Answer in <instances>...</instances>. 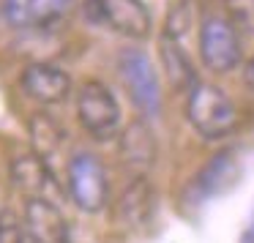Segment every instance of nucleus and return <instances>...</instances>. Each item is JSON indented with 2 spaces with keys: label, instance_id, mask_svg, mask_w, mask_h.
Here are the masks:
<instances>
[{
  "label": "nucleus",
  "instance_id": "obj_16",
  "mask_svg": "<svg viewBox=\"0 0 254 243\" xmlns=\"http://www.w3.org/2000/svg\"><path fill=\"white\" fill-rule=\"evenodd\" d=\"M224 17L241 36H254V0H224Z\"/></svg>",
  "mask_w": 254,
  "mask_h": 243
},
{
  "label": "nucleus",
  "instance_id": "obj_20",
  "mask_svg": "<svg viewBox=\"0 0 254 243\" xmlns=\"http://www.w3.org/2000/svg\"><path fill=\"white\" fill-rule=\"evenodd\" d=\"M17 243H39V241H36L33 235H28V232H22V238H19Z\"/></svg>",
  "mask_w": 254,
  "mask_h": 243
},
{
  "label": "nucleus",
  "instance_id": "obj_4",
  "mask_svg": "<svg viewBox=\"0 0 254 243\" xmlns=\"http://www.w3.org/2000/svg\"><path fill=\"white\" fill-rule=\"evenodd\" d=\"M197 47H199V58H202L205 68H210L216 74L232 71L243 61L241 33L232 28V22L224 14H208L199 22Z\"/></svg>",
  "mask_w": 254,
  "mask_h": 243
},
{
  "label": "nucleus",
  "instance_id": "obj_1",
  "mask_svg": "<svg viewBox=\"0 0 254 243\" xmlns=\"http://www.w3.org/2000/svg\"><path fill=\"white\" fill-rule=\"evenodd\" d=\"M186 118L199 137L219 139V137H227L235 128L238 110L232 104V99L221 88L208 85V82H197L189 90Z\"/></svg>",
  "mask_w": 254,
  "mask_h": 243
},
{
  "label": "nucleus",
  "instance_id": "obj_12",
  "mask_svg": "<svg viewBox=\"0 0 254 243\" xmlns=\"http://www.w3.org/2000/svg\"><path fill=\"white\" fill-rule=\"evenodd\" d=\"M118 139H121V159L126 161L131 170H137L139 175H145V172L153 167L156 156H159V142H156L153 128L139 118V121L128 123V126L118 134Z\"/></svg>",
  "mask_w": 254,
  "mask_h": 243
},
{
  "label": "nucleus",
  "instance_id": "obj_7",
  "mask_svg": "<svg viewBox=\"0 0 254 243\" xmlns=\"http://www.w3.org/2000/svg\"><path fill=\"white\" fill-rule=\"evenodd\" d=\"M11 181L28 199H47V202L58 205V199L63 197V188L55 170L36 150L17 153L11 159Z\"/></svg>",
  "mask_w": 254,
  "mask_h": 243
},
{
  "label": "nucleus",
  "instance_id": "obj_13",
  "mask_svg": "<svg viewBox=\"0 0 254 243\" xmlns=\"http://www.w3.org/2000/svg\"><path fill=\"white\" fill-rule=\"evenodd\" d=\"M159 58H161V66H164V74L170 79L172 90H186L189 93L197 85V71H194L186 50L170 33H161L159 39Z\"/></svg>",
  "mask_w": 254,
  "mask_h": 243
},
{
  "label": "nucleus",
  "instance_id": "obj_6",
  "mask_svg": "<svg viewBox=\"0 0 254 243\" xmlns=\"http://www.w3.org/2000/svg\"><path fill=\"white\" fill-rule=\"evenodd\" d=\"M85 17L126 39L150 36V11L142 0H85Z\"/></svg>",
  "mask_w": 254,
  "mask_h": 243
},
{
  "label": "nucleus",
  "instance_id": "obj_19",
  "mask_svg": "<svg viewBox=\"0 0 254 243\" xmlns=\"http://www.w3.org/2000/svg\"><path fill=\"white\" fill-rule=\"evenodd\" d=\"M241 243H254V219H252V224L246 227V232H243Z\"/></svg>",
  "mask_w": 254,
  "mask_h": 243
},
{
  "label": "nucleus",
  "instance_id": "obj_3",
  "mask_svg": "<svg viewBox=\"0 0 254 243\" xmlns=\"http://www.w3.org/2000/svg\"><path fill=\"white\" fill-rule=\"evenodd\" d=\"M66 194L79 210L99 213L110 202L107 170L93 153H74L66 164Z\"/></svg>",
  "mask_w": 254,
  "mask_h": 243
},
{
  "label": "nucleus",
  "instance_id": "obj_14",
  "mask_svg": "<svg viewBox=\"0 0 254 243\" xmlns=\"http://www.w3.org/2000/svg\"><path fill=\"white\" fill-rule=\"evenodd\" d=\"M232 175H235V161L230 153H216L202 170L197 172V181H194V194L199 199H210L219 191H224L230 186Z\"/></svg>",
  "mask_w": 254,
  "mask_h": 243
},
{
  "label": "nucleus",
  "instance_id": "obj_2",
  "mask_svg": "<svg viewBox=\"0 0 254 243\" xmlns=\"http://www.w3.org/2000/svg\"><path fill=\"white\" fill-rule=\"evenodd\" d=\"M77 121L93 139H115L123 131V112L115 93L99 79H88L77 90Z\"/></svg>",
  "mask_w": 254,
  "mask_h": 243
},
{
  "label": "nucleus",
  "instance_id": "obj_15",
  "mask_svg": "<svg viewBox=\"0 0 254 243\" xmlns=\"http://www.w3.org/2000/svg\"><path fill=\"white\" fill-rule=\"evenodd\" d=\"M30 139H33V150L44 161H50V156H58L66 145V131L58 126V121H52L50 115H36L30 118Z\"/></svg>",
  "mask_w": 254,
  "mask_h": 243
},
{
  "label": "nucleus",
  "instance_id": "obj_18",
  "mask_svg": "<svg viewBox=\"0 0 254 243\" xmlns=\"http://www.w3.org/2000/svg\"><path fill=\"white\" fill-rule=\"evenodd\" d=\"M243 85L249 88V93H254V58L243 63Z\"/></svg>",
  "mask_w": 254,
  "mask_h": 243
},
{
  "label": "nucleus",
  "instance_id": "obj_5",
  "mask_svg": "<svg viewBox=\"0 0 254 243\" xmlns=\"http://www.w3.org/2000/svg\"><path fill=\"white\" fill-rule=\"evenodd\" d=\"M118 71L128 88L134 107L145 118H156L161 112V85L150 58L142 50H123L118 58Z\"/></svg>",
  "mask_w": 254,
  "mask_h": 243
},
{
  "label": "nucleus",
  "instance_id": "obj_9",
  "mask_svg": "<svg viewBox=\"0 0 254 243\" xmlns=\"http://www.w3.org/2000/svg\"><path fill=\"white\" fill-rule=\"evenodd\" d=\"M74 0H3V17L11 28H47L66 17Z\"/></svg>",
  "mask_w": 254,
  "mask_h": 243
},
{
  "label": "nucleus",
  "instance_id": "obj_10",
  "mask_svg": "<svg viewBox=\"0 0 254 243\" xmlns=\"http://www.w3.org/2000/svg\"><path fill=\"white\" fill-rule=\"evenodd\" d=\"M156 210V188L150 183L148 175H137L118 197V208H115V219L123 227H145L153 219Z\"/></svg>",
  "mask_w": 254,
  "mask_h": 243
},
{
  "label": "nucleus",
  "instance_id": "obj_17",
  "mask_svg": "<svg viewBox=\"0 0 254 243\" xmlns=\"http://www.w3.org/2000/svg\"><path fill=\"white\" fill-rule=\"evenodd\" d=\"M189 25H191V3H178V6L172 8L170 19H167L164 33H170L175 41H181V36L189 30Z\"/></svg>",
  "mask_w": 254,
  "mask_h": 243
},
{
  "label": "nucleus",
  "instance_id": "obj_11",
  "mask_svg": "<svg viewBox=\"0 0 254 243\" xmlns=\"http://www.w3.org/2000/svg\"><path fill=\"white\" fill-rule=\"evenodd\" d=\"M25 232L39 243H71L68 224L61 208L47 199H28L25 205Z\"/></svg>",
  "mask_w": 254,
  "mask_h": 243
},
{
  "label": "nucleus",
  "instance_id": "obj_8",
  "mask_svg": "<svg viewBox=\"0 0 254 243\" xmlns=\"http://www.w3.org/2000/svg\"><path fill=\"white\" fill-rule=\"evenodd\" d=\"M22 90L44 107H55L71 96V77L52 63H30L19 77Z\"/></svg>",
  "mask_w": 254,
  "mask_h": 243
}]
</instances>
